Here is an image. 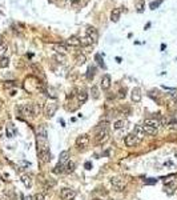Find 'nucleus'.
<instances>
[{"label": "nucleus", "mask_w": 177, "mask_h": 200, "mask_svg": "<svg viewBox=\"0 0 177 200\" xmlns=\"http://www.w3.org/2000/svg\"><path fill=\"white\" fill-rule=\"evenodd\" d=\"M17 111H19V113L22 116L27 117V119H32V117H36L40 115L41 108L36 103H24L17 107Z\"/></svg>", "instance_id": "nucleus-1"}, {"label": "nucleus", "mask_w": 177, "mask_h": 200, "mask_svg": "<svg viewBox=\"0 0 177 200\" xmlns=\"http://www.w3.org/2000/svg\"><path fill=\"white\" fill-rule=\"evenodd\" d=\"M100 125V129L97 131L96 136H95V143L97 145H104L111 137V132H109V128L107 127V123H103V124H99Z\"/></svg>", "instance_id": "nucleus-2"}, {"label": "nucleus", "mask_w": 177, "mask_h": 200, "mask_svg": "<svg viewBox=\"0 0 177 200\" xmlns=\"http://www.w3.org/2000/svg\"><path fill=\"white\" fill-rule=\"evenodd\" d=\"M109 183L113 187V189H116V191H124V188L126 185L125 179L121 177V176H113V177H111Z\"/></svg>", "instance_id": "nucleus-3"}, {"label": "nucleus", "mask_w": 177, "mask_h": 200, "mask_svg": "<svg viewBox=\"0 0 177 200\" xmlns=\"http://www.w3.org/2000/svg\"><path fill=\"white\" fill-rule=\"evenodd\" d=\"M68 157H69V152L68 151H63L60 153V159H59V163H57L56 168H55V172L56 173H61L64 172V168H65V164L68 161Z\"/></svg>", "instance_id": "nucleus-4"}, {"label": "nucleus", "mask_w": 177, "mask_h": 200, "mask_svg": "<svg viewBox=\"0 0 177 200\" xmlns=\"http://www.w3.org/2000/svg\"><path fill=\"white\" fill-rule=\"evenodd\" d=\"M57 111V103L53 100H48L46 103V105H44V115H46V117H48V119H51V117H53V115L56 113Z\"/></svg>", "instance_id": "nucleus-5"}, {"label": "nucleus", "mask_w": 177, "mask_h": 200, "mask_svg": "<svg viewBox=\"0 0 177 200\" xmlns=\"http://www.w3.org/2000/svg\"><path fill=\"white\" fill-rule=\"evenodd\" d=\"M164 184H165V188L169 191V193H172L177 187V177L174 175H170V176H168V177H164Z\"/></svg>", "instance_id": "nucleus-6"}, {"label": "nucleus", "mask_w": 177, "mask_h": 200, "mask_svg": "<svg viewBox=\"0 0 177 200\" xmlns=\"http://www.w3.org/2000/svg\"><path fill=\"white\" fill-rule=\"evenodd\" d=\"M75 144H76V147H77L79 149L87 148V147H88V144H89V136L87 135V133H83V135L77 136V137H76Z\"/></svg>", "instance_id": "nucleus-7"}, {"label": "nucleus", "mask_w": 177, "mask_h": 200, "mask_svg": "<svg viewBox=\"0 0 177 200\" xmlns=\"http://www.w3.org/2000/svg\"><path fill=\"white\" fill-rule=\"evenodd\" d=\"M77 195V192L72 188H63L61 192H60V196H61L63 200H73Z\"/></svg>", "instance_id": "nucleus-8"}, {"label": "nucleus", "mask_w": 177, "mask_h": 200, "mask_svg": "<svg viewBox=\"0 0 177 200\" xmlns=\"http://www.w3.org/2000/svg\"><path fill=\"white\" fill-rule=\"evenodd\" d=\"M124 141H125V145L126 147H137L141 140H140V139H137L133 133H129V135L125 136V140H124Z\"/></svg>", "instance_id": "nucleus-9"}, {"label": "nucleus", "mask_w": 177, "mask_h": 200, "mask_svg": "<svg viewBox=\"0 0 177 200\" xmlns=\"http://www.w3.org/2000/svg\"><path fill=\"white\" fill-rule=\"evenodd\" d=\"M111 85H112V79H111V76L108 73H105L104 76L101 77V81H100V87H101L103 91H108L111 88Z\"/></svg>", "instance_id": "nucleus-10"}, {"label": "nucleus", "mask_w": 177, "mask_h": 200, "mask_svg": "<svg viewBox=\"0 0 177 200\" xmlns=\"http://www.w3.org/2000/svg\"><path fill=\"white\" fill-rule=\"evenodd\" d=\"M85 32H87V36L93 41V44H96L97 39H99V33H97L96 28H93V27H88V28L85 29Z\"/></svg>", "instance_id": "nucleus-11"}, {"label": "nucleus", "mask_w": 177, "mask_h": 200, "mask_svg": "<svg viewBox=\"0 0 177 200\" xmlns=\"http://www.w3.org/2000/svg\"><path fill=\"white\" fill-rule=\"evenodd\" d=\"M131 99H132V101H134V103L141 101V89H140L139 87H134L133 89L131 91Z\"/></svg>", "instance_id": "nucleus-12"}, {"label": "nucleus", "mask_w": 177, "mask_h": 200, "mask_svg": "<svg viewBox=\"0 0 177 200\" xmlns=\"http://www.w3.org/2000/svg\"><path fill=\"white\" fill-rule=\"evenodd\" d=\"M132 133H133L137 139H140V140H142V139L145 137V131H144V128H142V125H134L133 132Z\"/></svg>", "instance_id": "nucleus-13"}, {"label": "nucleus", "mask_w": 177, "mask_h": 200, "mask_svg": "<svg viewBox=\"0 0 177 200\" xmlns=\"http://www.w3.org/2000/svg\"><path fill=\"white\" fill-rule=\"evenodd\" d=\"M65 43H67V45L68 47H80V37H77V36H71V37H68L67 40H65Z\"/></svg>", "instance_id": "nucleus-14"}, {"label": "nucleus", "mask_w": 177, "mask_h": 200, "mask_svg": "<svg viewBox=\"0 0 177 200\" xmlns=\"http://www.w3.org/2000/svg\"><path fill=\"white\" fill-rule=\"evenodd\" d=\"M6 135H7V137H14L16 135V128H15V125L12 123H8L6 125Z\"/></svg>", "instance_id": "nucleus-15"}, {"label": "nucleus", "mask_w": 177, "mask_h": 200, "mask_svg": "<svg viewBox=\"0 0 177 200\" xmlns=\"http://www.w3.org/2000/svg\"><path fill=\"white\" fill-rule=\"evenodd\" d=\"M120 16H121V9L120 8H116V9H113L112 12H111V20H112L113 23H117V21L120 20Z\"/></svg>", "instance_id": "nucleus-16"}, {"label": "nucleus", "mask_w": 177, "mask_h": 200, "mask_svg": "<svg viewBox=\"0 0 177 200\" xmlns=\"http://www.w3.org/2000/svg\"><path fill=\"white\" fill-rule=\"evenodd\" d=\"M22 181H23V184H24L27 188H31V187H32V176L31 175H27V173L23 175L22 176Z\"/></svg>", "instance_id": "nucleus-17"}, {"label": "nucleus", "mask_w": 177, "mask_h": 200, "mask_svg": "<svg viewBox=\"0 0 177 200\" xmlns=\"http://www.w3.org/2000/svg\"><path fill=\"white\" fill-rule=\"evenodd\" d=\"M144 125H150V127L157 128L158 129V127H160V121H158L157 119H147L144 121Z\"/></svg>", "instance_id": "nucleus-18"}, {"label": "nucleus", "mask_w": 177, "mask_h": 200, "mask_svg": "<svg viewBox=\"0 0 177 200\" xmlns=\"http://www.w3.org/2000/svg\"><path fill=\"white\" fill-rule=\"evenodd\" d=\"M142 128H144L145 133H148V135H150V136L157 135V128H153L150 125H142Z\"/></svg>", "instance_id": "nucleus-19"}, {"label": "nucleus", "mask_w": 177, "mask_h": 200, "mask_svg": "<svg viewBox=\"0 0 177 200\" xmlns=\"http://www.w3.org/2000/svg\"><path fill=\"white\" fill-rule=\"evenodd\" d=\"M95 75H96V67L89 65V67H88V71H87V79H88V80H92V79L95 77Z\"/></svg>", "instance_id": "nucleus-20"}, {"label": "nucleus", "mask_w": 177, "mask_h": 200, "mask_svg": "<svg viewBox=\"0 0 177 200\" xmlns=\"http://www.w3.org/2000/svg\"><path fill=\"white\" fill-rule=\"evenodd\" d=\"M80 44L81 47H89V45L93 44V41L88 36H84V37H80Z\"/></svg>", "instance_id": "nucleus-21"}, {"label": "nucleus", "mask_w": 177, "mask_h": 200, "mask_svg": "<svg viewBox=\"0 0 177 200\" xmlns=\"http://www.w3.org/2000/svg\"><path fill=\"white\" fill-rule=\"evenodd\" d=\"M75 167H76V164H75V161H67V164H65V168H64V171L67 173H71V172H73L75 171Z\"/></svg>", "instance_id": "nucleus-22"}, {"label": "nucleus", "mask_w": 177, "mask_h": 200, "mask_svg": "<svg viewBox=\"0 0 177 200\" xmlns=\"http://www.w3.org/2000/svg\"><path fill=\"white\" fill-rule=\"evenodd\" d=\"M126 125V120H117V121H115V124H113V128L115 129H121V128H125Z\"/></svg>", "instance_id": "nucleus-23"}, {"label": "nucleus", "mask_w": 177, "mask_h": 200, "mask_svg": "<svg viewBox=\"0 0 177 200\" xmlns=\"http://www.w3.org/2000/svg\"><path fill=\"white\" fill-rule=\"evenodd\" d=\"M85 61H87L85 55H83V53H77V55H76V64H77V65H83Z\"/></svg>", "instance_id": "nucleus-24"}, {"label": "nucleus", "mask_w": 177, "mask_h": 200, "mask_svg": "<svg viewBox=\"0 0 177 200\" xmlns=\"http://www.w3.org/2000/svg\"><path fill=\"white\" fill-rule=\"evenodd\" d=\"M38 136H43V137H47V127L44 124L39 125L38 128Z\"/></svg>", "instance_id": "nucleus-25"}, {"label": "nucleus", "mask_w": 177, "mask_h": 200, "mask_svg": "<svg viewBox=\"0 0 177 200\" xmlns=\"http://www.w3.org/2000/svg\"><path fill=\"white\" fill-rule=\"evenodd\" d=\"M77 99H79V101H80V103H85L87 99H88V95H87L85 91H80V92H79V95H77Z\"/></svg>", "instance_id": "nucleus-26"}, {"label": "nucleus", "mask_w": 177, "mask_h": 200, "mask_svg": "<svg viewBox=\"0 0 177 200\" xmlns=\"http://www.w3.org/2000/svg\"><path fill=\"white\" fill-rule=\"evenodd\" d=\"M55 59H56L59 63H61V64L67 63V57L64 56V53H56V55H55Z\"/></svg>", "instance_id": "nucleus-27"}, {"label": "nucleus", "mask_w": 177, "mask_h": 200, "mask_svg": "<svg viewBox=\"0 0 177 200\" xmlns=\"http://www.w3.org/2000/svg\"><path fill=\"white\" fill-rule=\"evenodd\" d=\"M8 65H9L8 57H0V68H7Z\"/></svg>", "instance_id": "nucleus-28"}, {"label": "nucleus", "mask_w": 177, "mask_h": 200, "mask_svg": "<svg viewBox=\"0 0 177 200\" xmlns=\"http://www.w3.org/2000/svg\"><path fill=\"white\" fill-rule=\"evenodd\" d=\"M95 60L97 61V64H99L100 67L105 68V64H104V61H103V57H101V55H100V53H96V55H95Z\"/></svg>", "instance_id": "nucleus-29"}, {"label": "nucleus", "mask_w": 177, "mask_h": 200, "mask_svg": "<svg viewBox=\"0 0 177 200\" xmlns=\"http://www.w3.org/2000/svg\"><path fill=\"white\" fill-rule=\"evenodd\" d=\"M7 44H4V43H1V44H0V57H3V55L4 53L7 52Z\"/></svg>", "instance_id": "nucleus-30"}, {"label": "nucleus", "mask_w": 177, "mask_h": 200, "mask_svg": "<svg viewBox=\"0 0 177 200\" xmlns=\"http://www.w3.org/2000/svg\"><path fill=\"white\" fill-rule=\"evenodd\" d=\"M161 3H163V0H157V1H152L150 3V9H156V8H158V5L161 4Z\"/></svg>", "instance_id": "nucleus-31"}, {"label": "nucleus", "mask_w": 177, "mask_h": 200, "mask_svg": "<svg viewBox=\"0 0 177 200\" xmlns=\"http://www.w3.org/2000/svg\"><path fill=\"white\" fill-rule=\"evenodd\" d=\"M55 49L57 51V53H64L65 52V47H63V45H55Z\"/></svg>", "instance_id": "nucleus-32"}, {"label": "nucleus", "mask_w": 177, "mask_h": 200, "mask_svg": "<svg viewBox=\"0 0 177 200\" xmlns=\"http://www.w3.org/2000/svg\"><path fill=\"white\" fill-rule=\"evenodd\" d=\"M142 9H144V0H140V1H137V11L142 12Z\"/></svg>", "instance_id": "nucleus-33"}, {"label": "nucleus", "mask_w": 177, "mask_h": 200, "mask_svg": "<svg viewBox=\"0 0 177 200\" xmlns=\"http://www.w3.org/2000/svg\"><path fill=\"white\" fill-rule=\"evenodd\" d=\"M32 200H44V195L43 193H36L32 196Z\"/></svg>", "instance_id": "nucleus-34"}, {"label": "nucleus", "mask_w": 177, "mask_h": 200, "mask_svg": "<svg viewBox=\"0 0 177 200\" xmlns=\"http://www.w3.org/2000/svg\"><path fill=\"white\" fill-rule=\"evenodd\" d=\"M144 183L145 184H156L157 183V179H145Z\"/></svg>", "instance_id": "nucleus-35"}, {"label": "nucleus", "mask_w": 177, "mask_h": 200, "mask_svg": "<svg viewBox=\"0 0 177 200\" xmlns=\"http://www.w3.org/2000/svg\"><path fill=\"white\" fill-rule=\"evenodd\" d=\"M92 93H93V99H99V91L96 87H92Z\"/></svg>", "instance_id": "nucleus-36"}, {"label": "nucleus", "mask_w": 177, "mask_h": 200, "mask_svg": "<svg viewBox=\"0 0 177 200\" xmlns=\"http://www.w3.org/2000/svg\"><path fill=\"white\" fill-rule=\"evenodd\" d=\"M15 87V81H6L4 83V88H11Z\"/></svg>", "instance_id": "nucleus-37"}, {"label": "nucleus", "mask_w": 177, "mask_h": 200, "mask_svg": "<svg viewBox=\"0 0 177 200\" xmlns=\"http://www.w3.org/2000/svg\"><path fill=\"white\" fill-rule=\"evenodd\" d=\"M125 92H126V89H125V88L120 91V97H121V99H125V96H126V93H125Z\"/></svg>", "instance_id": "nucleus-38"}, {"label": "nucleus", "mask_w": 177, "mask_h": 200, "mask_svg": "<svg viewBox=\"0 0 177 200\" xmlns=\"http://www.w3.org/2000/svg\"><path fill=\"white\" fill-rule=\"evenodd\" d=\"M80 3V0H71V4L72 5H77Z\"/></svg>", "instance_id": "nucleus-39"}, {"label": "nucleus", "mask_w": 177, "mask_h": 200, "mask_svg": "<svg viewBox=\"0 0 177 200\" xmlns=\"http://www.w3.org/2000/svg\"><path fill=\"white\" fill-rule=\"evenodd\" d=\"M23 200H32V196H22Z\"/></svg>", "instance_id": "nucleus-40"}, {"label": "nucleus", "mask_w": 177, "mask_h": 200, "mask_svg": "<svg viewBox=\"0 0 177 200\" xmlns=\"http://www.w3.org/2000/svg\"><path fill=\"white\" fill-rule=\"evenodd\" d=\"M85 168H87V169H91V163H89V161L85 163Z\"/></svg>", "instance_id": "nucleus-41"}, {"label": "nucleus", "mask_w": 177, "mask_h": 200, "mask_svg": "<svg viewBox=\"0 0 177 200\" xmlns=\"http://www.w3.org/2000/svg\"><path fill=\"white\" fill-rule=\"evenodd\" d=\"M0 108H1V100H0Z\"/></svg>", "instance_id": "nucleus-42"}, {"label": "nucleus", "mask_w": 177, "mask_h": 200, "mask_svg": "<svg viewBox=\"0 0 177 200\" xmlns=\"http://www.w3.org/2000/svg\"><path fill=\"white\" fill-rule=\"evenodd\" d=\"M92 200H101V199H92Z\"/></svg>", "instance_id": "nucleus-43"}, {"label": "nucleus", "mask_w": 177, "mask_h": 200, "mask_svg": "<svg viewBox=\"0 0 177 200\" xmlns=\"http://www.w3.org/2000/svg\"><path fill=\"white\" fill-rule=\"evenodd\" d=\"M176 101H177V99H176Z\"/></svg>", "instance_id": "nucleus-44"}]
</instances>
